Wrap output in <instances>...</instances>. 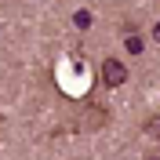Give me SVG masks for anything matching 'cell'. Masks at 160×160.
<instances>
[{
  "mask_svg": "<svg viewBox=\"0 0 160 160\" xmlns=\"http://www.w3.org/2000/svg\"><path fill=\"white\" fill-rule=\"evenodd\" d=\"M128 80V66L120 58H106L102 62V88H120Z\"/></svg>",
  "mask_w": 160,
  "mask_h": 160,
  "instance_id": "1",
  "label": "cell"
},
{
  "mask_svg": "<svg viewBox=\"0 0 160 160\" xmlns=\"http://www.w3.org/2000/svg\"><path fill=\"white\" fill-rule=\"evenodd\" d=\"M124 48H128V55H142V37L138 33H128L124 37Z\"/></svg>",
  "mask_w": 160,
  "mask_h": 160,
  "instance_id": "2",
  "label": "cell"
},
{
  "mask_svg": "<svg viewBox=\"0 0 160 160\" xmlns=\"http://www.w3.org/2000/svg\"><path fill=\"white\" fill-rule=\"evenodd\" d=\"M146 135H149V138H160V113L146 120Z\"/></svg>",
  "mask_w": 160,
  "mask_h": 160,
  "instance_id": "3",
  "label": "cell"
},
{
  "mask_svg": "<svg viewBox=\"0 0 160 160\" xmlns=\"http://www.w3.org/2000/svg\"><path fill=\"white\" fill-rule=\"evenodd\" d=\"M73 26H77V29H88V26H91V15H88V11H77Z\"/></svg>",
  "mask_w": 160,
  "mask_h": 160,
  "instance_id": "4",
  "label": "cell"
},
{
  "mask_svg": "<svg viewBox=\"0 0 160 160\" xmlns=\"http://www.w3.org/2000/svg\"><path fill=\"white\" fill-rule=\"evenodd\" d=\"M153 40H157V44H160V22H157V26H153Z\"/></svg>",
  "mask_w": 160,
  "mask_h": 160,
  "instance_id": "5",
  "label": "cell"
},
{
  "mask_svg": "<svg viewBox=\"0 0 160 160\" xmlns=\"http://www.w3.org/2000/svg\"><path fill=\"white\" fill-rule=\"evenodd\" d=\"M146 160H160V153H149V157H146Z\"/></svg>",
  "mask_w": 160,
  "mask_h": 160,
  "instance_id": "6",
  "label": "cell"
}]
</instances>
